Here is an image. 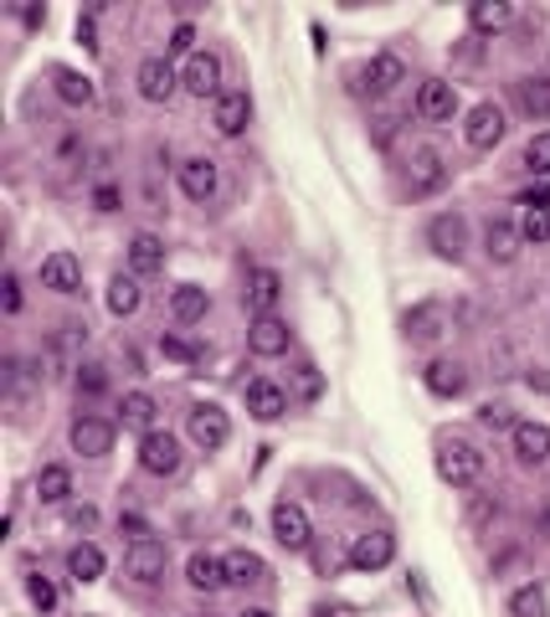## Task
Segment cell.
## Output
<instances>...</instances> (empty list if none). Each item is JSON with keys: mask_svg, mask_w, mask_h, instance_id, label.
I'll use <instances>...</instances> for the list:
<instances>
[{"mask_svg": "<svg viewBox=\"0 0 550 617\" xmlns=\"http://www.w3.org/2000/svg\"><path fill=\"white\" fill-rule=\"evenodd\" d=\"M438 478L442 484H453V489H473L479 478H484V453L469 443V438H438Z\"/></svg>", "mask_w": 550, "mask_h": 617, "instance_id": "obj_1", "label": "cell"}, {"mask_svg": "<svg viewBox=\"0 0 550 617\" xmlns=\"http://www.w3.org/2000/svg\"><path fill=\"white\" fill-rule=\"evenodd\" d=\"M509 617H550V592L540 582H525L509 592Z\"/></svg>", "mask_w": 550, "mask_h": 617, "instance_id": "obj_36", "label": "cell"}, {"mask_svg": "<svg viewBox=\"0 0 550 617\" xmlns=\"http://www.w3.org/2000/svg\"><path fill=\"white\" fill-rule=\"evenodd\" d=\"M36 278H42V288L63 294V299L82 294V263L73 253H47L42 257V268H36Z\"/></svg>", "mask_w": 550, "mask_h": 617, "instance_id": "obj_20", "label": "cell"}, {"mask_svg": "<svg viewBox=\"0 0 550 617\" xmlns=\"http://www.w3.org/2000/svg\"><path fill=\"white\" fill-rule=\"evenodd\" d=\"M345 561L355 571H386L396 561V536H392V530H365V536L350 540Z\"/></svg>", "mask_w": 550, "mask_h": 617, "instance_id": "obj_18", "label": "cell"}, {"mask_svg": "<svg viewBox=\"0 0 550 617\" xmlns=\"http://www.w3.org/2000/svg\"><path fill=\"white\" fill-rule=\"evenodd\" d=\"M221 78H227V67H221L217 52H196V57H186V67H180V88H186L190 98H211V103H217V98L227 93Z\"/></svg>", "mask_w": 550, "mask_h": 617, "instance_id": "obj_9", "label": "cell"}, {"mask_svg": "<svg viewBox=\"0 0 550 617\" xmlns=\"http://www.w3.org/2000/svg\"><path fill=\"white\" fill-rule=\"evenodd\" d=\"M288 396H294V401H319V396H324V371H319L315 361H299L288 371Z\"/></svg>", "mask_w": 550, "mask_h": 617, "instance_id": "obj_37", "label": "cell"}, {"mask_svg": "<svg viewBox=\"0 0 550 617\" xmlns=\"http://www.w3.org/2000/svg\"><path fill=\"white\" fill-rule=\"evenodd\" d=\"M515 103H519V113H525V119H535V124H540V119H550V78H546V73H540V78H519L515 82Z\"/></svg>", "mask_w": 550, "mask_h": 617, "instance_id": "obj_32", "label": "cell"}, {"mask_svg": "<svg viewBox=\"0 0 550 617\" xmlns=\"http://www.w3.org/2000/svg\"><path fill=\"white\" fill-rule=\"evenodd\" d=\"M427 247H432L442 263H463L469 247H473L469 217H463V211H438V217L427 222Z\"/></svg>", "mask_w": 550, "mask_h": 617, "instance_id": "obj_3", "label": "cell"}, {"mask_svg": "<svg viewBox=\"0 0 550 617\" xmlns=\"http://www.w3.org/2000/svg\"><path fill=\"white\" fill-rule=\"evenodd\" d=\"M515 227H519V238H525V247H546L550 242V206H525Z\"/></svg>", "mask_w": 550, "mask_h": 617, "instance_id": "obj_38", "label": "cell"}, {"mask_svg": "<svg viewBox=\"0 0 550 617\" xmlns=\"http://www.w3.org/2000/svg\"><path fill=\"white\" fill-rule=\"evenodd\" d=\"M411 109H417L422 124H453L458 119V88L448 78H427L422 88H417V98H411Z\"/></svg>", "mask_w": 550, "mask_h": 617, "instance_id": "obj_10", "label": "cell"}, {"mask_svg": "<svg viewBox=\"0 0 550 617\" xmlns=\"http://www.w3.org/2000/svg\"><path fill=\"white\" fill-rule=\"evenodd\" d=\"M504 134H509V119H504L499 103H473V109L463 113V144H469V150H479V155H484V150H494Z\"/></svg>", "mask_w": 550, "mask_h": 617, "instance_id": "obj_7", "label": "cell"}, {"mask_svg": "<svg viewBox=\"0 0 550 617\" xmlns=\"http://www.w3.org/2000/svg\"><path fill=\"white\" fill-rule=\"evenodd\" d=\"M288 345H294V330L284 315H257L248 324V350L257 361H278V355H288Z\"/></svg>", "mask_w": 550, "mask_h": 617, "instance_id": "obj_11", "label": "cell"}, {"mask_svg": "<svg viewBox=\"0 0 550 617\" xmlns=\"http://www.w3.org/2000/svg\"><path fill=\"white\" fill-rule=\"evenodd\" d=\"M165 47L180 52V57H196V26H190V21H180V26L170 32V42H165Z\"/></svg>", "mask_w": 550, "mask_h": 617, "instance_id": "obj_45", "label": "cell"}, {"mask_svg": "<svg viewBox=\"0 0 550 617\" xmlns=\"http://www.w3.org/2000/svg\"><path fill=\"white\" fill-rule=\"evenodd\" d=\"M186 432H190V443L201 448V453H221V448L232 443V417H227L217 401H201V407H190Z\"/></svg>", "mask_w": 550, "mask_h": 617, "instance_id": "obj_4", "label": "cell"}, {"mask_svg": "<svg viewBox=\"0 0 550 617\" xmlns=\"http://www.w3.org/2000/svg\"><path fill=\"white\" fill-rule=\"evenodd\" d=\"M52 93L63 98L67 109H94L98 103V88L88 73H78V67H52Z\"/></svg>", "mask_w": 550, "mask_h": 617, "instance_id": "obj_26", "label": "cell"}, {"mask_svg": "<svg viewBox=\"0 0 550 617\" xmlns=\"http://www.w3.org/2000/svg\"><path fill=\"white\" fill-rule=\"evenodd\" d=\"M242 304H248V315H278V304H284V278L273 268H257L248 273V288H242Z\"/></svg>", "mask_w": 550, "mask_h": 617, "instance_id": "obj_22", "label": "cell"}, {"mask_svg": "<svg viewBox=\"0 0 550 617\" xmlns=\"http://www.w3.org/2000/svg\"><path fill=\"white\" fill-rule=\"evenodd\" d=\"M119 428L150 438V432L160 428V401L150 392H129L124 401H119Z\"/></svg>", "mask_w": 550, "mask_h": 617, "instance_id": "obj_27", "label": "cell"}, {"mask_svg": "<svg viewBox=\"0 0 550 617\" xmlns=\"http://www.w3.org/2000/svg\"><path fill=\"white\" fill-rule=\"evenodd\" d=\"M237 617H273V613H267V607H242Z\"/></svg>", "mask_w": 550, "mask_h": 617, "instance_id": "obj_50", "label": "cell"}, {"mask_svg": "<svg viewBox=\"0 0 550 617\" xmlns=\"http://www.w3.org/2000/svg\"><path fill=\"white\" fill-rule=\"evenodd\" d=\"M186 582L196 586V592H206V597H217V592H227V555H211V551H196L186 561Z\"/></svg>", "mask_w": 550, "mask_h": 617, "instance_id": "obj_25", "label": "cell"}, {"mask_svg": "<svg viewBox=\"0 0 550 617\" xmlns=\"http://www.w3.org/2000/svg\"><path fill=\"white\" fill-rule=\"evenodd\" d=\"M160 350H165V361H180V365H201L206 350L190 345V340H180V334H160Z\"/></svg>", "mask_w": 550, "mask_h": 617, "instance_id": "obj_41", "label": "cell"}, {"mask_svg": "<svg viewBox=\"0 0 550 617\" xmlns=\"http://www.w3.org/2000/svg\"><path fill=\"white\" fill-rule=\"evenodd\" d=\"M78 42H82V47H88V52L98 47V36H94V21H88V16L78 21Z\"/></svg>", "mask_w": 550, "mask_h": 617, "instance_id": "obj_48", "label": "cell"}, {"mask_svg": "<svg viewBox=\"0 0 550 617\" xmlns=\"http://www.w3.org/2000/svg\"><path fill=\"white\" fill-rule=\"evenodd\" d=\"M140 469H144L150 478L180 474V443H175V432L155 428L150 438H140Z\"/></svg>", "mask_w": 550, "mask_h": 617, "instance_id": "obj_17", "label": "cell"}, {"mask_svg": "<svg viewBox=\"0 0 550 617\" xmlns=\"http://www.w3.org/2000/svg\"><path fill=\"white\" fill-rule=\"evenodd\" d=\"M273 536H278V546H284V551H309L315 525H309L304 505H294V499H278V505H273Z\"/></svg>", "mask_w": 550, "mask_h": 617, "instance_id": "obj_19", "label": "cell"}, {"mask_svg": "<svg viewBox=\"0 0 550 617\" xmlns=\"http://www.w3.org/2000/svg\"><path fill=\"white\" fill-rule=\"evenodd\" d=\"M36 499H42V505H67V499H73V469L47 463V469L36 474Z\"/></svg>", "mask_w": 550, "mask_h": 617, "instance_id": "obj_34", "label": "cell"}, {"mask_svg": "<svg viewBox=\"0 0 550 617\" xmlns=\"http://www.w3.org/2000/svg\"><path fill=\"white\" fill-rule=\"evenodd\" d=\"M361 78H365V93L371 98H392L396 88L407 82V63H402L396 52H376V57L361 67Z\"/></svg>", "mask_w": 550, "mask_h": 617, "instance_id": "obj_21", "label": "cell"}, {"mask_svg": "<svg viewBox=\"0 0 550 617\" xmlns=\"http://www.w3.org/2000/svg\"><path fill=\"white\" fill-rule=\"evenodd\" d=\"M175 180H180V190H186V201H211L221 190V170H217V159L211 155H190L175 165Z\"/></svg>", "mask_w": 550, "mask_h": 617, "instance_id": "obj_15", "label": "cell"}, {"mask_svg": "<svg viewBox=\"0 0 550 617\" xmlns=\"http://www.w3.org/2000/svg\"><path fill=\"white\" fill-rule=\"evenodd\" d=\"M402 334H407V345L432 350L442 334H448V309H442L438 299H422L417 309H407V315H402Z\"/></svg>", "mask_w": 550, "mask_h": 617, "instance_id": "obj_8", "label": "cell"}, {"mask_svg": "<svg viewBox=\"0 0 550 617\" xmlns=\"http://www.w3.org/2000/svg\"><path fill=\"white\" fill-rule=\"evenodd\" d=\"M73 525H82V530H94V525H98L94 505H82V509H73Z\"/></svg>", "mask_w": 550, "mask_h": 617, "instance_id": "obj_49", "label": "cell"}, {"mask_svg": "<svg viewBox=\"0 0 550 617\" xmlns=\"http://www.w3.org/2000/svg\"><path fill=\"white\" fill-rule=\"evenodd\" d=\"M113 438H119V422H103L94 411L73 417V428H67V443H73V453H82V459H109Z\"/></svg>", "mask_w": 550, "mask_h": 617, "instance_id": "obj_5", "label": "cell"}, {"mask_svg": "<svg viewBox=\"0 0 550 617\" xmlns=\"http://www.w3.org/2000/svg\"><path fill=\"white\" fill-rule=\"evenodd\" d=\"M509 21H515V5H504V0H479V5H469V26L479 36H499Z\"/></svg>", "mask_w": 550, "mask_h": 617, "instance_id": "obj_33", "label": "cell"}, {"mask_svg": "<svg viewBox=\"0 0 550 617\" xmlns=\"http://www.w3.org/2000/svg\"><path fill=\"white\" fill-rule=\"evenodd\" d=\"M509 453H515L519 469H550V428L519 417V428L509 432Z\"/></svg>", "mask_w": 550, "mask_h": 617, "instance_id": "obj_12", "label": "cell"}, {"mask_svg": "<svg viewBox=\"0 0 550 617\" xmlns=\"http://www.w3.org/2000/svg\"><path fill=\"white\" fill-rule=\"evenodd\" d=\"M165 571H170V551H165V540H134L124 551V576L140 592H155L165 586Z\"/></svg>", "mask_w": 550, "mask_h": 617, "instance_id": "obj_2", "label": "cell"}, {"mask_svg": "<svg viewBox=\"0 0 550 617\" xmlns=\"http://www.w3.org/2000/svg\"><path fill=\"white\" fill-rule=\"evenodd\" d=\"M422 386L438 396V401H458V396L469 392V365L463 361H432L422 371Z\"/></svg>", "mask_w": 550, "mask_h": 617, "instance_id": "obj_24", "label": "cell"}, {"mask_svg": "<svg viewBox=\"0 0 550 617\" xmlns=\"http://www.w3.org/2000/svg\"><path fill=\"white\" fill-rule=\"evenodd\" d=\"M252 124V98L248 88H227V93L211 103V129H217L221 140H242Z\"/></svg>", "mask_w": 550, "mask_h": 617, "instance_id": "obj_13", "label": "cell"}, {"mask_svg": "<svg viewBox=\"0 0 550 617\" xmlns=\"http://www.w3.org/2000/svg\"><path fill=\"white\" fill-rule=\"evenodd\" d=\"M103 571H109V555L98 551L94 540H78V546L67 551V576H73L78 586H94Z\"/></svg>", "mask_w": 550, "mask_h": 617, "instance_id": "obj_31", "label": "cell"}, {"mask_svg": "<svg viewBox=\"0 0 550 617\" xmlns=\"http://www.w3.org/2000/svg\"><path fill=\"white\" fill-rule=\"evenodd\" d=\"M103 304H109V315H113V319L140 315V304H144L140 278H134V273H113L109 288H103Z\"/></svg>", "mask_w": 550, "mask_h": 617, "instance_id": "obj_30", "label": "cell"}, {"mask_svg": "<svg viewBox=\"0 0 550 617\" xmlns=\"http://www.w3.org/2000/svg\"><path fill=\"white\" fill-rule=\"evenodd\" d=\"M73 386H78V396H103L109 392V371L103 365H78V376H73Z\"/></svg>", "mask_w": 550, "mask_h": 617, "instance_id": "obj_42", "label": "cell"}, {"mask_svg": "<svg viewBox=\"0 0 550 617\" xmlns=\"http://www.w3.org/2000/svg\"><path fill=\"white\" fill-rule=\"evenodd\" d=\"M479 428H488V432H515L519 417H515V407H509V401H484V407H479Z\"/></svg>", "mask_w": 550, "mask_h": 617, "instance_id": "obj_40", "label": "cell"}, {"mask_svg": "<svg viewBox=\"0 0 550 617\" xmlns=\"http://www.w3.org/2000/svg\"><path fill=\"white\" fill-rule=\"evenodd\" d=\"M227 582H232V586L267 582V561L257 551H227Z\"/></svg>", "mask_w": 550, "mask_h": 617, "instance_id": "obj_35", "label": "cell"}, {"mask_svg": "<svg viewBox=\"0 0 550 617\" xmlns=\"http://www.w3.org/2000/svg\"><path fill=\"white\" fill-rule=\"evenodd\" d=\"M519 253H525L519 227L504 222V217H494V222L484 227V257H488V263H499V268H509V263H519Z\"/></svg>", "mask_w": 550, "mask_h": 617, "instance_id": "obj_23", "label": "cell"}, {"mask_svg": "<svg viewBox=\"0 0 550 617\" xmlns=\"http://www.w3.org/2000/svg\"><path fill=\"white\" fill-rule=\"evenodd\" d=\"M124 253H129V273H134V278H155V273H165V242H160L155 232H134Z\"/></svg>", "mask_w": 550, "mask_h": 617, "instance_id": "obj_28", "label": "cell"}, {"mask_svg": "<svg viewBox=\"0 0 550 617\" xmlns=\"http://www.w3.org/2000/svg\"><path fill=\"white\" fill-rule=\"evenodd\" d=\"M134 88H140L144 103H170L175 93H186L180 88V67L170 57H144L140 73H134Z\"/></svg>", "mask_w": 550, "mask_h": 617, "instance_id": "obj_6", "label": "cell"}, {"mask_svg": "<svg viewBox=\"0 0 550 617\" xmlns=\"http://www.w3.org/2000/svg\"><path fill=\"white\" fill-rule=\"evenodd\" d=\"M519 165H525L530 175H550V129H540V134H530V140H525Z\"/></svg>", "mask_w": 550, "mask_h": 617, "instance_id": "obj_39", "label": "cell"}, {"mask_svg": "<svg viewBox=\"0 0 550 617\" xmlns=\"http://www.w3.org/2000/svg\"><path fill=\"white\" fill-rule=\"evenodd\" d=\"M26 597H32L42 613H52V607H57V586H52L42 571H26Z\"/></svg>", "mask_w": 550, "mask_h": 617, "instance_id": "obj_43", "label": "cell"}, {"mask_svg": "<svg viewBox=\"0 0 550 617\" xmlns=\"http://www.w3.org/2000/svg\"><path fill=\"white\" fill-rule=\"evenodd\" d=\"M21 21H26V26H47V5H26Z\"/></svg>", "mask_w": 550, "mask_h": 617, "instance_id": "obj_47", "label": "cell"}, {"mask_svg": "<svg viewBox=\"0 0 550 617\" xmlns=\"http://www.w3.org/2000/svg\"><path fill=\"white\" fill-rule=\"evenodd\" d=\"M94 206H98V211H119V190H113V186H94Z\"/></svg>", "mask_w": 550, "mask_h": 617, "instance_id": "obj_46", "label": "cell"}, {"mask_svg": "<svg viewBox=\"0 0 550 617\" xmlns=\"http://www.w3.org/2000/svg\"><path fill=\"white\" fill-rule=\"evenodd\" d=\"M288 401H294V396L267 376H252L248 386H242V407H248V417H257V422H278L288 411Z\"/></svg>", "mask_w": 550, "mask_h": 617, "instance_id": "obj_16", "label": "cell"}, {"mask_svg": "<svg viewBox=\"0 0 550 617\" xmlns=\"http://www.w3.org/2000/svg\"><path fill=\"white\" fill-rule=\"evenodd\" d=\"M0 309H6V315H21V278L16 273L0 278Z\"/></svg>", "mask_w": 550, "mask_h": 617, "instance_id": "obj_44", "label": "cell"}, {"mask_svg": "<svg viewBox=\"0 0 550 617\" xmlns=\"http://www.w3.org/2000/svg\"><path fill=\"white\" fill-rule=\"evenodd\" d=\"M211 315V294L201 284H175L170 288V319L175 324H201Z\"/></svg>", "mask_w": 550, "mask_h": 617, "instance_id": "obj_29", "label": "cell"}, {"mask_svg": "<svg viewBox=\"0 0 550 617\" xmlns=\"http://www.w3.org/2000/svg\"><path fill=\"white\" fill-rule=\"evenodd\" d=\"M448 159L438 155V150H417L411 155V170H407V196L411 201H427V196H438L442 186H448Z\"/></svg>", "mask_w": 550, "mask_h": 617, "instance_id": "obj_14", "label": "cell"}]
</instances>
